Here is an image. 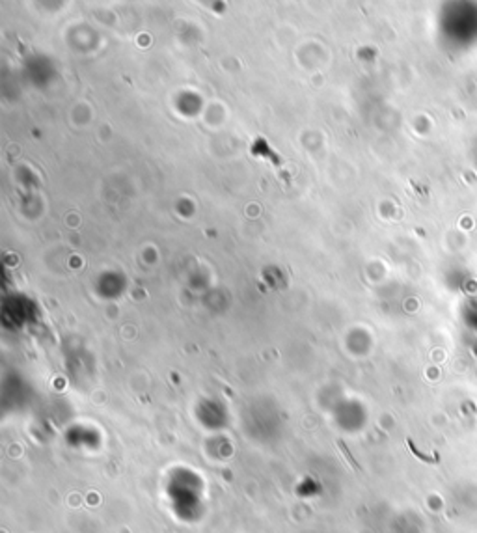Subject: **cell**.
I'll return each mask as SVG.
<instances>
[{"label": "cell", "mask_w": 477, "mask_h": 533, "mask_svg": "<svg viewBox=\"0 0 477 533\" xmlns=\"http://www.w3.org/2000/svg\"><path fill=\"white\" fill-rule=\"evenodd\" d=\"M339 447H341V451H343V453H345V457L349 459V462H351V466L354 468V470H360V466L356 464V462H354V459H353V457H351V453H349V449H347V445H345L343 442H339Z\"/></svg>", "instance_id": "cell-1"}]
</instances>
